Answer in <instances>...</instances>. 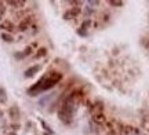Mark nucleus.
Wrapping results in <instances>:
<instances>
[{
  "label": "nucleus",
  "instance_id": "423d86ee",
  "mask_svg": "<svg viewBox=\"0 0 149 135\" xmlns=\"http://www.w3.org/2000/svg\"><path fill=\"white\" fill-rule=\"evenodd\" d=\"M91 121H93L95 125H98V127H104V125L107 124L108 117L105 116V113L94 114V116H91Z\"/></svg>",
  "mask_w": 149,
  "mask_h": 135
},
{
  "label": "nucleus",
  "instance_id": "0eeeda50",
  "mask_svg": "<svg viewBox=\"0 0 149 135\" xmlns=\"http://www.w3.org/2000/svg\"><path fill=\"white\" fill-rule=\"evenodd\" d=\"M6 6L7 7H13L15 10H24L25 6H26V1L25 0H7Z\"/></svg>",
  "mask_w": 149,
  "mask_h": 135
},
{
  "label": "nucleus",
  "instance_id": "ddd939ff",
  "mask_svg": "<svg viewBox=\"0 0 149 135\" xmlns=\"http://www.w3.org/2000/svg\"><path fill=\"white\" fill-rule=\"evenodd\" d=\"M107 3H108V6H111L113 8H122V7H124V4H126L122 0H108Z\"/></svg>",
  "mask_w": 149,
  "mask_h": 135
},
{
  "label": "nucleus",
  "instance_id": "a878e982",
  "mask_svg": "<svg viewBox=\"0 0 149 135\" xmlns=\"http://www.w3.org/2000/svg\"><path fill=\"white\" fill-rule=\"evenodd\" d=\"M6 135H17V132H15V131H8Z\"/></svg>",
  "mask_w": 149,
  "mask_h": 135
},
{
  "label": "nucleus",
  "instance_id": "a211bd4d",
  "mask_svg": "<svg viewBox=\"0 0 149 135\" xmlns=\"http://www.w3.org/2000/svg\"><path fill=\"white\" fill-rule=\"evenodd\" d=\"M22 51H24V54H25V57H26V58H28V57H31V55L35 54V48H33L31 44H29V46H26V47L22 50Z\"/></svg>",
  "mask_w": 149,
  "mask_h": 135
},
{
  "label": "nucleus",
  "instance_id": "bb28decb",
  "mask_svg": "<svg viewBox=\"0 0 149 135\" xmlns=\"http://www.w3.org/2000/svg\"><path fill=\"white\" fill-rule=\"evenodd\" d=\"M3 117H4V112L0 109V119H3Z\"/></svg>",
  "mask_w": 149,
  "mask_h": 135
},
{
  "label": "nucleus",
  "instance_id": "9d476101",
  "mask_svg": "<svg viewBox=\"0 0 149 135\" xmlns=\"http://www.w3.org/2000/svg\"><path fill=\"white\" fill-rule=\"evenodd\" d=\"M47 54H48L47 47H39V48L35 51V54H33V60H42V58H46Z\"/></svg>",
  "mask_w": 149,
  "mask_h": 135
},
{
  "label": "nucleus",
  "instance_id": "c85d7f7f",
  "mask_svg": "<svg viewBox=\"0 0 149 135\" xmlns=\"http://www.w3.org/2000/svg\"><path fill=\"white\" fill-rule=\"evenodd\" d=\"M0 88H1V84H0Z\"/></svg>",
  "mask_w": 149,
  "mask_h": 135
},
{
  "label": "nucleus",
  "instance_id": "39448f33",
  "mask_svg": "<svg viewBox=\"0 0 149 135\" xmlns=\"http://www.w3.org/2000/svg\"><path fill=\"white\" fill-rule=\"evenodd\" d=\"M0 29H1L3 32H6V33H11V35H13V33L17 30V26H15V24L11 21V19L7 18V19H4L3 22H0Z\"/></svg>",
  "mask_w": 149,
  "mask_h": 135
},
{
  "label": "nucleus",
  "instance_id": "5701e85b",
  "mask_svg": "<svg viewBox=\"0 0 149 135\" xmlns=\"http://www.w3.org/2000/svg\"><path fill=\"white\" fill-rule=\"evenodd\" d=\"M107 135H117V132H116V130H108Z\"/></svg>",
  "mask_w": 149,
  "mask_h": 135
},
{
  "label": "nucleus",
  "instance_id": "9b49d317",
  "mask_svg": "<svg viewBox=\"0 0 149 135\" xmlns=\"http://www.w3.org/2000/svg\"><path fill=\"white\" fill-rule=\"evenodd\" d=\"M39 123H40V125H42V128L44 132H47V134H50V135H55V131L50 127V124H48L46 120H43L42 117H39Z\"/></svg>",
  "mask_w": 149,
  "mask_h": 135
},
{
  "label": "nucleus",
  "instance_id": "4be33fe9",
  "mask_svg": "<svg viewBox=\"0 0 149 135\" xmlns=\"http://www.w3.org/2000/svg\"><path fill=\"white\" fill-rule=\"evenodd\" d=\"M10 128H11V131L18 132V131L21 130V124L19 123H10Z\"/></svg>",
  "mask_w": 149,
  "mask_h": 135
},
{
  "label": "nucleus",
  "instance_id": "20e7f679",
  "mask_svg": "<svg viewBox=\"0 0 149 135\" xmlns=\"http://www.w3.org/2000/svg\"><path fill=\"white\" fill-rule=\"evenodd\" d=\"M8 117H10L11 123H19L21 119V110L17 105H11L8 108Z\"/></svg>",
  "mask_w": 149,
  "mask_h": 135
},
{
  "label": "nucleus",
  "instance_id": "f03ea898",
  "mask_svg": "<svg viewBox=\"0 0 149 135\" xmlns=\"http://www.w3.org/2000/svg\"><path fill=\"white\" fill-rule=\"evenodd\" d=\"M42 69H43L42 64H35V65H31L29 68H26V69L24 70V77H25V79H32V77H35V76H36Z\"/></svg>",
  "mask_w": 149,
  "mask_h": 135
},
{
  "label": "nucleus",
  "instance_id": "6e6552de",
  "mask_svg": "<svg viewBox=\"0 0 149 135\" xmlns=\"http://www.w3.org/2000/svg\"><path fill=\"white\" fill-rule=\"evenodd\" d=\"M94 14H95V8L90 7L88 4H84V7L81 8V15L84 17V19H91Z\"/></svg>",
  "mask_w": 149,
  "mask_h": 135
},
{
  "label": "nucleus",
  "instance_id": "f257e3e1",
  "mask_svg": "<svg viewBox=\"0 0 149 135\" xmlns=\"http://www.w3.org/2000/svg\"><path fill=\"white\" fill-rule=\"evenodd\" d=\"M62 80H64V72L57 69L48 70L46 73H43V76L36 83H33L31 87H28L26 95L31 98H36L43 92H47L55 88Z\"/></svg>",
  "mask_w": 149,
  "mask_h": 135
},
{
  "label": "nucleus",
  "instance_id": "393cba45",
  "mask_svg": "<svg viewBox=\"0 0 149 135\" xmlns=\"http://www.w3.org/2000/svg\"><path fill=\"white\" fill-rule=\"evenodd\" d=\"M119 53H120V51H119V48H117V47H115V48H113V53H112V54H113V55H117Z\"/></svg>",
  "mask_w": 149,
  "mask_h": 135
},
{
  "label": "nucleus",
  "instance_id": "aec40b11",
  "mask_svg": "<svg viewBox=\"0 0 149 135\" xmlns=\"http://www.w3.org/2000/svg\"><path fill=\"white\" fill-rule=\"evenodd\" d=\"M26 57H25V54H24V51H15L14 53V60L15 61H22L25 60Z\"/></svg>",
  "mask_w": 149,
  "mask_h": 135
},
{
  "label": "nucleus",
  "instance_id": "1a4fd4ad",
  "mask_svg": "<svg viewBox=\"0 0 149 135\" xmlns=\"http://www.w3.org/2000/svg\"><path fill=\"white\" fill-rule=\"evenodd\" d=\"M111 18H112L111 12L108 10H104L101 14H100V17H98V22H101L102 25L105 26V25H108V24L111 22Z\"/></svg>",
  "mask_w": 149,
  "mask_h": 135
},
{
  "label": "nucleus",
  "instance_id": "f8f14e48",
  "mask_svg": "<svg viewBox=\"0 0 149 135\" xmlns=\"http://www.w3.org/2000/svg\"><path fill=\"white\" fill-rule=\"evenodd\" d=\"M0 37H1V40L4 42V43H14L15 42V39H14V36L11 35V33H6V32H1V35H0Z\"/></svg>",
  "mask_w": 149,
  "mask_h": 135
},
{
  "label": "nucleus",
  "instance_id": "4468645a",
  "mask_svg": "<svg viewBox=\"0 0 149 135\" xmlns=\"http://www.w3.org/2000/svg\"><path fill=\"white\" fill-rule=\"evenodd\" d=\"M6 11H7V6H6V1H1V0H0V22L4 21Z\"/></svg>",
  "mask_w": 149,
  "mask_h": 135
},
{
  "label": "nucleus",
  "instance_id": "b1692460",
  "mask_svg": "<svg viewBox=\"0 0 149 135\" xmlns=\"http://www.w3.org/2000/svg\"><path fill=\"white\" fill-rule=\"evenodd\" d=\"M31 46H32L33 48H39V44H37V42H33V43H31Z\"/></svg>",
  "mask_w": 149,
  "mask_h": 135
},
{
  "label": "nucleus",
  "instance_id": "412c9836",
  "mask_svg": "<svg viewBox=\"0 0 149 135\" xmlns=\"http://www.w3.org/2000/svg\"><path fill=\"white\" fill-rule=\"evenodd\" d=\"M86 4H88L90 7L95 8V7H98V6L101 4V1H98V0H88V1H86Z\"/></svg>",
  "mask_w": 149,
  "mask_h": 135
},
{
  "label": "nucleus",
  "instance_id": "7ed1b4c3",
  "mask_svg": "<svg viewBox=\"0 0 149 135\" xmlns=\"http://www.w3.org/2000/svg\"><path fill=\"white\" fill-rule=\"evenodd\" d=\"M88 112L91 113V116L104 113V112H105V103H104V101H102V99H95V101L93 102V106H91V109Z\"/></svg>",
  "mask_w": 149,
  "mask_h": 135
},
{
  "label": "nucleus",
  "instance_id": "cd10ccee",
  "mask_svg": "<svg viewBox=\"0 0 149 135\" xmlns=\"http://www.w3.org/2000/svg\"><path fill=\"white\" fill-rule=\"evenodd\" d=\"M145 47H146V48H149V39H148V42H146V44H145Z\"/></svg>",
  "mask_w": 149,
  "mask_h": 135
},
{
  "label": "nucleus",
  "instance_id": "f3484780",
  "mask_svg": "<svg viewBox=\"0 0 149 135\" xmlns=\"http://www.w3.org/2000/svg\"><path fill=\"white\" fill-rule=\"evenodd\" d=\"M76 35L81 39H86L88 36V30H84V29H81V28L79 26V28H76Z\"/></svg>",
  "mask_w": 149,
  "mask_h": 135
},
{
  "label": "nucleus",
  "instance_id": "6ab92c4d",
  "mask_svg": "<svg viewBox=\"0 0 149 135\" xmlns=\"http://www.w3.org/2000/svg\"><path fill=\"white\" fill-rule=\"evenodd\" d=\"M62 19H64V21H72V19H74L69 8L64 11V14H62Z\"/></svg>",
  "mask_w": 149,
  "mask_h": 135
},
{
  "label": "nucleus",
  "instance_id": "2eb2a0df",
  "mask_svg": "<svg viewBox=\"0 0 149 135\" xmlns=\"http://www.w3.org/2000/svg\"><path fill=\"white\" fill-rule=\"evenodd\" d=\"M93 24H94V22H93V18H91V19H83L81 24H80V28L84 29V30H88V29L93 26Z\"/></svg>",
  "mask_w": 149,
  "mask_h": 135
},
{
  "label": "nucleus",
  "instance_id": "dca6fc26",
  "mask_svg": "<svg viewBox=\"0 0 149 135\" xmlns=\"http://www.w3.org/2000/svg\"><path fill=\"white\" fill-rule=\"evenodd\" d=\"M0 103H1V105H6V103H7V91H6L4 87L0 88Z\"/></svg>",
  "mask_w": 149,
  "mask_h": 135
},
{
  "label": "nucleus",
  "instance_id": "c756f323",
  "mask_svg": "<svg viewBox=\"0 0 149 135\" xmlns=\"http://www.w3.org/2000/svg\"><path fill=\"white\" fill-rule=\"evenodd\" d=\"M148 120H149V117H148Z\"/></svg>",
  "mask_w": 149,
  "mask_h": 135
}]
</instances>
